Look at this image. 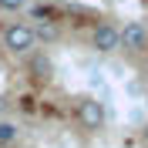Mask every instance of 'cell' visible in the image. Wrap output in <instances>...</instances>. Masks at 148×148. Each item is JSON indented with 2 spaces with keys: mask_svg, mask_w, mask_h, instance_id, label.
Masks as SVG:
<instances>
[{
  "mask_svg": "<svg viewBox=\"0 0 148 148\" xmlns=\"http://www.w3.org/2000/svg\"><path fill=\"white\" fill-rule=\"evenodd\" d=\"M0 111H3V101H0Z\"/></svg>",
  "mask_w": 148,
  "mask_h": 148,
  "instance_id": "obj_9",
  "label": "cell"
},
{
  "mask_svg": "<svg viewBox=\"0 0 148 148\" xmlns=\"http://www.w3.org/2000/svg\"><path fill=\"white\" fill-rule=\"evenodd\" d=\"M118 47H125V51H131V54H141L148 47V30L141 20H131V24H125V27H118Z\"/></svg>",
  "mask_w": 148,
  "mask_h": 148,
  "instance_id": "obj_3",
  "label": "cell"
},
{
  "mask_svg": "<svg viewBox=\"0 0 148 148\" xmlns=\"http://www.w3.org/2000/svg\"><path fill=\"white\" fill-rule=\"evenodd\" d=\"M145 30H148V24H145Z\"/></svg>",
  "mask_w": 148,
  "mask_h": 148,
  "instance_id": "obj_10",
  "label": "cell"
},
{
  "mask_svg": "<svg viewBox=\"0 0 148 148\" xmlns=\"http://www.w3.org/2000/svg\"><path fill=\"white\" fill-rule=\"evenodd\" d=\"M30 71H34L37 81H47V77H51V61H47L44 54H37L34 61H30Z\"/></svg>",
  "mask_w": 148,
  "mask_h": 148,
  "instance_id": "obj_6",
  "label": "cell"
},
{
  "mask_svg": "<svg viewBox=\"0 0 148 148\" xmlns=\"http://www.w3.org/2000/svg\"><path fill=\"white\" fill-rule=\"evenodd\" d=\"M34 27H30V24H7V27H3V47H7L10 54L14 57H24V54H30V51H34Z\"/></svg>",
  "mask_w": 148,
  "mask_h": 148,
  "instance_id": "obj_1",
  "label": "cell"
},
{
  "mask_svg": "<svg viewBox=\"0 0 148 148\" xmlns=\"http://www.w3.org/2000/svg\"><path fill=\"white\" fill-rule=\"evenodd\" d=\"M91 44H94L98 54H111V51H118V27L108 24V20H101V24L94 27V34H91Z\"/></svg>",
  "mask_w": 148,
  "mask_h": 148,
  "instance_id": "obj_4",
  "label": "cell"
},
{
  "mask_svg": "<svg viewBox=\"0 0 148 148\" xmlns=\"http://www.w3.org/2000/svg\"><path fill=\"white\" fill-rule=\"evenodd\" d=\"M57 37H61L57 20H37V27H34V40H57Z\"/></svg>",
  "mask_w": 148,
  "mask_h": 148,
  "instance_id": "obj_5",
  "label": "cell"
},
{
  "mask_svg": "<svg viewBox=\"0 0 148 148\" xmlns=\"http://www.w3.org/2000/svg\"><path fill=\"white\" fill-rule=\"evenodd\" d=\"M24 7H27V0H0V10H10V14H17Z\"/></svg>",
  "mask_w": 148,
  "mask_h": 148,
  "instance_id": "obj_8",
  "label": "cell"
},
{
  "mask_svg": "<svg viewBox=\"0 0 148 148\" xmlns=\"http://www.w3.org/2000/svg\"><path fill=\"white\" fill-rule=\"evenodd\" d=\"M77 121H81V128H88V131L104 128V104L98 101V98H91V94L77 98Z\"/></svg>",
  "mask_w": 148,
  "mask_h": 148,
  "instance_id": "obj_2",
  "label": "cell"
},
{
  "mask_svg": "<svg viewBox=\"0 0 148 148\" xmlns=\"http://www.w3.org/2000/svg\"><path fill=\"white\" fill-rule=\"evenodd\" d=\"M17 135H20V128L14 125V121H3V118H0V145H10V141H17Z\"/></svg>",
  "mask_w": 148,
  "mask_h": 148,
  "instance_id": "obj_7",
  "label": "cell"
}]
</instances>
